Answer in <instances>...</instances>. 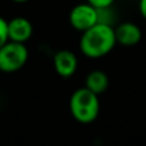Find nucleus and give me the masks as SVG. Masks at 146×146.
I'll list each match as a JSON object with an SVG mask.
<instances>
[{
  "instance_id": "f257e3e1",
  "label": "nucleus",
  "mask_w": 146,
  "mask_h": 146,
  "mask_svg": "<svg viewBox=\"0 0 146 146\" xmlns=\"http://www.w3.org/2000/svg\"><path fill=\"white\" fill-rule=\"evenodd\" d=\"M117 45L113 26L96 23L83 31L80 38V50L90 59H99L108 55Z\"/></svg>"
},
{
  "instance_id": "f03ea898",
  "label": "nucleus",
  "mask_w": 146,
  "mask_h": 146,
  "mask_svg": "<svg viewBox=\"0 0 146 146\" xmlns=\"http://www.w3.org/2000/svg\"><path fill=\"white\" fill-rule=\"evenodd\" d=\"M69 110L78 123H92L98 118L100 111L99 95L88 90L87 87L77 88L69 99Z\"/></svg>"
},
{
  "instance_id": "7ed1b4c3",
  "label": "nucleus",
  "mask_w": 146,
  "mask_h": 146,
  "mask_svg": "<svg viewBox=\"0 0 146 146\" xmlns=\"http://www.w3.org/2000/svg\"><path fill=\"white\" fill-rule=\"evenodd\" d=\"M28 60V49L25 44L8 41L0 48V71L13 73L22 69Z\"/></svg>"
},
{
  "instance_id": "20e7f679",
  "label": "nucleus",
  "mask_w": 146,
  "mask_h": 146,
  "mask_svg": "<svg viewBox=\"0 0 146 146\" xmlns=\"http://www.w3.org/2000/svg\"><path fill=\"white\" fill-rule=\"evenodd\" d=\"M69 23L74 30L83 32L98 23V9L90 3H81L69 12Z\"/></svg>"
},
{
  "instance_id": "39448f33",
  "label": "nucleus",
  "mask_w": 146,
  "mask_h": 146,
  "mask_svg": "<svg viewBox=\"0 0 146 146\" xmlns=\"http://www.w3.org/2000/svg\"><path fill=\"white\" fill-rule=\"evenodd\" d=\"M53 66L58 76L69 78L77 71L78 59L71 50H59L53 56Z\"/></svg>"
},
{
  "instance_id": "423d86ee",
  "label": "nucleus",
  "mask_w": 146,
  "mask_h": 146,
  "mask_svg": "<svg viewBox=\"0 0 146 146\" xmlns=\"http://www.w3.org/2000/svg\"><path fill=\"white\" fill-rule=\"evenodd\" d=\"M114 33H115L117 44L127 48L137 45L142 38L141 28L132 22H123L117 25L114 27Z\"/></svg>"
},
{
  "instance_id": "0eeeda50",
  "label": "nucleus",
  "mask_w": 146,
  "mask_h": 146,
  "mask_svg": "<svg viewBox=\"0 0 146 146\" xmlns=\"http://www.w3.org/2000/svg\"><path fill=\"white\" fill-rule=\"evenodd\" d=\"M32 23L25 17H15L8 21V36L10 41L25 44L32 37Z\"/></svg>"
},
{
  "instance_id": "6e6552de",
  "label": "nucleus",
  "mask_w": 146,
  "mask_h": 146,
  "mask_svg": "<svg viewBox=\"0 0 146 146\" xmlns=\"http://www.w3.org/2000/svg\"><path fill=\"white\" fill-rule=\"evenodd\" d=\"M108 86H109L108 76H106L105 72L100 71V69L91 71L87 74V77H86L85 87H87L88 90L95 92L96 95H100V94L105 92Z\"/></svg>"
},
{
  "instance_id": "1a4fd4ad",
  "label": "nucleus",
  "mask_w": 146,
  "mask_h": 146,
  "mask_svg": "<svg viewBox=\"0 0 146 146\" xmlns=\"http://www.w3.org/2000/svg\"><path fill=\"white\" fill-rule=\"evenodd\" d=\"M96 9H98V23H103V25L113 26L114 27L117 18H115V12L113 9V5L96 8Z\"/></svg>"
},
{
  "instance_id": "9d476101",
  "label": "nucleus",
  "mask_w": 146,
  "mask_h": 146,
  "mask_svg": "<svg viewBox=\"0 0 146 146\" xmlns=\"http://www.w3.org/2000/svg\"><path fill=\"white\" fill-rule=\"evenodd\" d=\"M8 41H9V36H8V21H5L3 17H0V48L5 42H8Z\"/></svg>"
},
{
  "instance_id": "9b49d317",
  "label": "nucleus",
  "mask_w": 146,
  "mask_h": 146,
  "mask_svg": "<svg viewBox=\"0 0 146 146\" xmlns=\"http://www.w3.org/2000/svg\"><path fill=\"white\" fill-rule=\"evenodd\" d=\"M87 3H90L91 5H94L95 8H101V7H109L113 5L115 0H86Z\"/></svg>"
},
{
  "instance_id": "f8f14e48",
  "label": "nucleus",
  "mask_w": 146,
  "mask_h": 146,
  "mask_svg": "<svg viewBox=\"0 0 146 146\" xmlns=\"http://www.w3.org/2000/svg\"><path fill=\"white\" fill-rule=\"evenodd\" d=\"M139 10L140 14L142 15V18L146 19V0H140L139 1Z\"/></svg>"
},
{
  "instance_id": "ddd939ff",
  "label": "nucleus",
  "mask_w": 146,
  "mask_h": 146,
  "mask_svg": "<svg viewBox=\"0 0 146 146\" xmlns=\"http://www.w3.org/2000/svg\"><path fill=\"white\" fill-rule=\"evenodd\" d=\"M12 1L18 3V4H22V3H26V1H28V0H12Z\"/></svg>"
}]
</instances>
